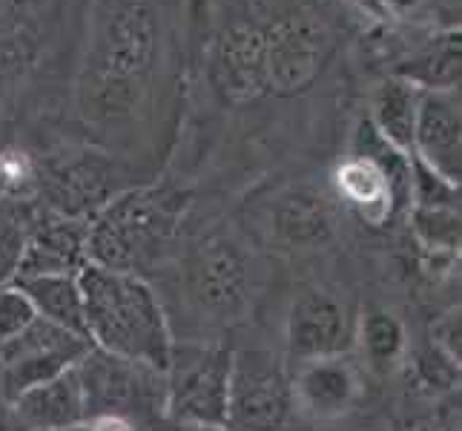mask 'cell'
<instances>
[{
    "label": "cell",
    "mask_w": 462,
    "mask_h": 431,
    "mask_svg": "<svg viewBox=\"0 0 462 431\" xmlns=\"http://www.w3.org/2000/svg\"><path fill=\"white\" fill-rule=\"evenodd\" d=\"M87 337L95 348L167 374L172 337L152 287L124 270L87 262L78 270Z\"/></svg>",
    "instance_id": "6da1fadb"
},
{
    "label": "cell",
    "mask_w": 462,
    "mask_h": 431,
    "mask_svg": "<svg viewBox=\"0 0 462 431\" xmlns=\"http://www.w3.org/2000/svg\"><path fill=\"white\" fill-rule=\"evenodd\" d=\"M296 420L291 374L264 348H242L230 360L225 431H291Z\"/></svg>",
    "instance_id": "7a4b0ae2"
},
{
    "label": "cell",
    "mask_w": 462,
    "mask_h": 431,
    "mask_svg": "<svg viewBox=\"0 0 462 431\" xmlns=\"http://www.w3.org/2000/svg\"><path fill=\"white\" fill-rule=\"evenodd\" d=\"M170 228L172 216L155 193L124 196L87 228V257L101 267L135 274L167 239Z\"/></svg>",
    "instance_id": "3957f363"
},
{
    "label": "cell",
    "mask_w": 462,
    "mask_h": 431,
    "mask_svg": "<svg viewBox=\"0 0 462 431\" xmlns=\"http://www.w3.org/2000/svg\"><path fill=\"white\" fill-rule=\"evenodd\" d=\"M233 351L218 345H172L164 414L179 426H225Z\"/></svg>",
    "instance_id": "277c9868"
},
{
    "label": "cell",
    "mask_w": 462,
    "mask_h": 431,
    "mask_svg": "<svg viewBox=\"0 0 462 431\" xmlns=\"http://www.w3.org/2000/svg\"><path fill=\"white\" fill-rule=\"evenodd\" d=\"M84 389L87 417L98 414H121V417H141V414L164 411L167 374L150 365L106 354L101 348H89L84 360L75 365Z\"/></svg>",
    "instance_id": "5b68a950"
},
{
    "label": "cell",
    "mask_w": 462,
    "mask_h": 431,
    "mask_svg": "<svg viewBox=\"0 0 462 431\" xmlns=\"http://www.w3.org/2000/svg\"><path fill=\"white\" fill-rule=\"evenodd\" d=\"M89 348L92 342L81 333L58 328L38 316L18 337L0 342V394L14 400L78 365Z\"/></svg>",
    "instance_id": "8992f818"
},
{
    "label": "cell",
    "mask_w": 462,
    "mask_h": 431,
    "mask_svg": "<svg viewBox=\"0 0 462 431\" xmlns=\"http://www.w3.org/2000/svg\"><path fill=\"white\" fill-rule=\"evenodd\" d=\"M152 52V21L141 4L124 6L116 14L113 32L104 46V58L95 75L92 107L95 113L116 116L124 113L133 101V84L147 72V61Z\"/></svg>",
    "instance_id": "52a82bcc"
},
{
    "label": "cell",
    "mask_w": 462,
    "mask_h": 431,
    "mask_svg": "<svg viewBox=\"0 0 462 431\" xmlns=\"http://www.w3.org/2000/svg\"><path fill=\"white\" fill-rule=\"evenodd\" d=\"M299 417L313 423H337L354 414L365 397L362 365L350 354L319 357L296 365L291 377Z\"/></svg>",
    "instance_id": "ba28073f"
},
{
    "label": "cell",
    "mask_w": 462,
    "mask_h": 431,
    "mask_svg": "<svg viewBox=\"0 0 462 431\" xmlns=\"http://www.w3.org/2000/svg\"><path fill=\"white\" fill-rule=\"evenodd\" d=\"M288 357L299 365L319 357L347 354L354 345L347 311L328 291L299 294L288 314Z\"/></svg>",
    "instance_id": "9c48e42d"
},
{
    "label": "cell",
    "mask_w": 462,
    "mask_h": 431,
    "mask_svg": "<svg viewBox=\"0 0 462 431\" xmlns=\"http://www.w3.org/2000/svg\"><path fill=\"white\" fill-rule=\"evenodd\" d=\"M193 291L201 305L218 319H236L247 305V267L230 242L201 248L193 267Z\"/></svg>",
    "instance_id": "30bf717a"
},
{
    "label": "cell",
    "mask_w": 462,
    "mask_h": 431,
    "mask_svg": "<svg viewBox=\"0 0 462 431\" xmlns=\"http://www.w3.org/2000/svg\"><path fill=\"white\" fill-rule=\"evenodd\" d=\"M14 414L23 426V431H58L87 426V403L84 389L78 379L75 365L63 374L41 382V386L23 391L12 400Z\"/></svg>",
    "instance_id": "8fae6325"
},
{
    "label": "cell",
    "mask_w": 462,
    "mask_h": 431,
    "mask_svg": "<svg viewBox=\"0 0 462 431\" xmlns=\"http://www.w3.org/2000/svg\"><path fill=\"white\" fill-rule=\"evenodd\" d=\"M89 262L87 257V228L78 221H46L35 236L23 242L14 279L21 276H78Z\"/></svg>",
    "instance_id": "7c38bea8"
},
{
    "label": "cell",
    "mask_w": 462,
    "mask_h": 431,
    "mask_svg": "<svg viewBox=\"0 0 462 431\" xmlns=\"http://www.w3.org/2000/svg\"><path fill=\"white\" fill-rule=\"evenodd\" d=\"M413 144L431 173L459 184V113L451 98H428L413 124Z\"/></svg>",
    "instance_id": "4fadbf2b"
},
{
    "label": "cell",
    "mask_w": 462,
    "mask_h": 431,
    "mask_svg": "<svg viewBox=\"0 0 462 431\" xmlns=\"http://www.w3.org/2000/svg\"><path fill=\"white\" fill-rule=\"evenodd\" d=\"M337 187L342 199L374 228L385 225L393 207L400 204V193H396L391 173L374 162L371 155H356L345 162L337 170Z\"/></svg>",
    "instance_id": "5bb4252c"
},
{
    "label": "cell",
    "mask_w": 462,
    "mask_h": 431,
    "mask_svg": "<svg viewBox=\"0 0 462 431\" xmlns=\"http://www.w3.org/2000/svg\"><path fill=\"white\" fill-rule=\"evenodd\" d=\"M12 285H18L26 294V299L32 302V308H35L41 319L87 337L84 296L75 276H21Z\"/></svg>",
    "instance_id": "9a60e30c"
},
{
    "label": "cell",
    "mask_w": 462,
    "mask_h": 431,
    "mask_svg": "<svg viewBox=\"0 0 462 431\" xmlns=\"http://www.w3.org/2000/svg\"><path fill=\"white\" fill-rule=\"evenodd\" d=\"M276 233L296 248L325 245L333 233V219L328 204L310 193H296L291 199H284L276 211Z\"/></svg>",
    "instance_id": "2e32d148"
},
{
    "label": "cell",
    "mask_w": 462,
    "mask_h": 431,
    "mask_svg": "<svg viewBox=\"0 0 462 431\" xmlns=\"http://www.w3.org/2000/svg\"><path fill=\"white\" fill-rule=\"evenodd\" d=\"M359 342H362L365 360H368L374 369L388 371L405 357V348H408L405 325L391 311L371 308L359 323Z\"/></svg>",
    "instance_id": "e0dca14e"
},
{
    "label": "cell",
    "mask_w": 462,
    "mask_h": 431,
    "mask_svg": "<svg viewBox=\"0 0 462 431\" xmlns=\"http://www.w3.org/2000/svg\"><path fill=\"white\" fill-rule=\"evenodd\" d=\"M420 242L434 250V257L454 259L459 253V216L454 207H420L413 216Z\"/></svg>",
    "instance_id": "ac0fdd59"
},
{
    "label": "cell",
    "mask_w": 462,
    "mask_h": 431,
    "mask_svg": "<svg viewBox=\"0 0 462 431\" xmlns=\"http://www.w3.org/2000/svg\"><path fill=\"white\" fill-rule=\"evenodd\" d=\"M379 126L382 136L388 138V144L393 147H411L413 144V124H417V113H413V104L408 98V92L402 89H388L385 98L379 101Z\"/></svg>",
    "instance_id": "d6986e66"
},
{
    "label": "cell",
    "mask_w": 462,
    "mask_h": 431,
    "mask_svg": "<svg viewBox=\"0 0 462 431\" xmlns=\"http://www.w3.org/2000/svg\"><path fill=\"white\" fill-rule=\"evenodd\" d=\"M413 374L428 394H454V389H459V362L442 354L434 342L413 357Z\"/></svg>",
    "instance_id": "ffe728a7"
},
{
    "label": "cell",
    "mask_w": 462,
    "mask_h": 431,
    "mask_svg": "<svg viewBox=\"0 0 462 431\" xmlns=\"http://www.w3.org/2000/svg\"><path fill=\"white\" fill-rule=\"evenodd\" d=\"M38 319L32 302L18 285L0 287V342L18 337L23 328H29Z\"/></svg>",
    "instance_id": "44dd1931"
},
{
    "label": "cell",
    "mask_w": 462,
    "mask_h": 431,
    "mask_svg": "<svg viewBox=\"0 0 462 431\" xmlns=\"http://www.w3.org/2000/svg\"><path fill=\"white\" fill-rule=\"evenodd\" d=\"M400 431H459V408L454 406H439L431 411L413 414L402 423Z\"/></svg>",
    "instance_id": "7402d4cb"
},
{
    "label": "cell",
    "mask_w": 462,
    "mask_h": 431,
    "mask_svg": "<svg viewBox=\"0 0 462 431\" xmlns=\"http://www.w3.org/2000/svg\"><path fill=\"white\" fill-rule=\"evenodd\" d=\"M431 342L442 351V354H448L454 362H459L462 360V342H459V337H462V325H459V308H454V311H448L445 314L439 323L434 325V333H431Z\"/></svg>",
    "instance_id": "603a6c76"
},
{
    "label": "cell",
    "mask_w": 462,
    "mask_h": 431,
    "mask_svg": "<svg viewBox=\"0 0 462 431\" xmlns=\"http://www.w3.org/2000/svg\"><path fill=\"white\" fill-rule=\"evenodd\" d=\"M87 431H135V423L121 414H98V417L87 420Z\"/></svg>",
    "instance_id": "cb8c5ba5"
},
{
    "label": "cell",
    "mask_w": 462,
    "mask_h": 431,
    "mask_svg": "<svg viewBox=\"0 0 462 431\" xmlns=\"http://www.w3.org/2000/svg\"><path fill=\"white\" fill-rule=\"evenodd\" d=\"M0 431H23L18 414H14L12 400H6L4 394H0Z\"/></svg>",
    "instance_id": "d4e9b609"
},
{
    "label": "cell",
    "mask_w": 462,
    "mask_h": 431,
    "mask_svg": "<svg viewBox=\"0 0 462 431\" xmlns=\"http://www.w3.org/2000/svg\"><path fill=\"white\" fill-rule=\"evenodd\" d=\"M179 431H225V428H207V426H179Z\"/></svg>",
    "instance_id": "484cf974"
},
{
    "label": "cell",
    "mask_w": 462,
    "mask_h": 431,
    "mask_svg": "<svg viewBox=\"0 0 462 431\" xmlns=\"http://www.w3.org/2000/svg\"><path fill=\"white\" fill-rule=\"evenodd\" d=\"M356 431H385L379 423H368V426H362V428H356Z\"/></svg>",
    "instance_id": "4316f807"
},
{
    "label": "cell",
    "mask_w": 462,
    "mask_h": 431,
    "mask_svg": "<svg viewBox=\"0 0 462 431\" xmlns=\"http://www.w3.org/2000/svg\"><path fill=\"white\" fill-rule=\"evenodd\" d=\"M58 431H87V426H75V428H58Z\"/></svg>",
    "instance_id": "83f0119b"
}]
</instances>
